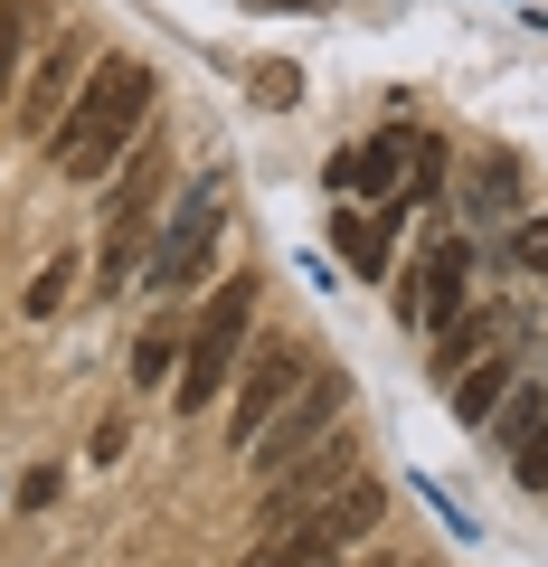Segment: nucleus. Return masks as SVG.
Returning a JSON list of instances; mask_svg holds the SVG:
<instances>
[{
	"instance_id": "1",
	"label": "nucleus",
	"mask_w": 548,
	"mask_h": 567,
	"mask_svg": "<svg viewBox=\"0 0 548 567\" xmlns=\"http://www.w3.org/2000/svg\"><path fill=\"white\" fill-rule=\"evenodd\" d=\"M152 95H162V76H152L143 58H104L95 76H85V95L58 114L48 162H58L66 181H104V171H123V162H133V142H143V123H152Z\"/></svg>"
},
{
	"instance_id": "2",
	"label": "nucleus",
	"mask_w": 548,
	"mask_h": 567,
	"mask_svg": "<svg viewBox=\"0 0 548 567\" xmlns=\"http://www.w3.org/2000/svg\"><path fill=\"white\" fill-rule=\"evenodd\" d=\"M256 275H227L218 293L199 303V322H189V360H180V406H218L227 388H237L246 369V331H256Z\"/></svg>"
},
{
	"instance_id": "3",
	"label": "nucleus",
	"mask_w": 548,
	"mask_h": 567,
	"mask_svg": "<svg viewBox=\"0 0 548 567\" xmlns=\"http://www.w3.org/2000/svg\"><path fill=\"white\" fill-rule=\"evenodd\" d=\"M218 237H227V171H199V181L180 189V208L162 218V237H152V265H143V284L162 293V303H180L189 284L208 275Z\"/></svg>"
},
{
	"instance_id": "4",
	"label": "nucleus",
	"mask_w": 548,
	"mask_h": 567,
	"mask_svg": "<svg viewBox=\"0 0 548 567\" xmlns=\"http://www.w3.org/2000/svg\"><path fill=\"white\" fill-rule=\"evenodd\" d=\"M473 275H483V246H473V227H445V237H435L426 256L397 275V322L445 341V331L473 312Z\"/></svg>"
},
{
	"instance_id": "5",
	"label": "nucleus",
	"mask_w": 548,
	"mask_h": 567,
	"mask_svg": "<svg viewBox=\"0 0 548 567\" xmlns=\"http://www.w3.org/2000/svg\"><path fill=\"white\" fill-rule=\"evenodd\" d=\"M341 416H350V379H341V369H312V379H303V398H293L285 416H275V425L256 435V445H246L256 483H275L285 464H303V454L322 445V435H341Z\"/></svg>"
},
{
	"instance_id": "6",
	"label": "nucleus",
	"mask_w": 548,
	"mask_h": 567,
	"mask_svg": "<svg viewBox=\"0 0 548 567\" xmlns=\"http://www.w3.org/2000/svg\"><path fill=\"white\" fill-rule=\"evenodd\" d=\"M303 379H312V350H303V341H265L256 360L237 369V388H227V445L246 454L265 425H275L293 398H303Z\"/></svg>"
},
{
	"instance_id": "7",
	"label": "nucleus",
	"mask_w": 548,
	"mask_h": 567,
	"mask_svg": "<svg viewBox=\"0 0 548 567\" xmlns=\"http://www.w3.org/2000/svg\"><path fill=\"white\" fill-rule=\"evenodd\" d=\"M341 483H360V435H350V425H341V435H322V445H312L303 464H285L275 483H265V511H256V529H293L303 511H322Z\"/></svg>"
},
{
	"instance_id": "8",
	"label": "nucleus",
	"mask_w": 548,
	"mask_h": 567,
	"mask_svg": "<svg viewBox=\"0 0 548 567\" xmlns=\"http://www.w3.org/2000/svg\"><path fill=\"white\" fill-rule=\"evenodd\" d=\"M95 66H104V48L85 39V29H58V39H48L39 58H29V85H20V123H29V133H58V114L85 95V76H95Z\"/></svg>"
},
{
	"instance_id": "9",
	"label": "nucleus",
	"mask_w": 548,
	"mask_h": 567,
	"mask_svg": "<svg viewBox=\"0 0 548 567\" xmlns=\"http://www.w3.org/2000/svg\"><path fill=\"white\" fill-rule=\"evenodd\" d=\"M464 227L483 237V227H520L529 218V162L520 152H473V171H464Z\"/></svg>"
},
{
	"instance_id": "10",
	"label": "nucleus",
	"mask_w": 548,
	"mask_h": 567,
	"mask_svg": "<svg viewBox=\"0 0 548 567\" xmlns=\"http://www.w3.org/2000/svg\"><path fill=\"white\" fill-rule=\"evenodd\" d=\"M397 218H406V208H379V199H369V208H331V246H341V256L360 265L369 284H387V246H397Z\"/></svg>"
},
{
	"instance_id": "11",
	"label": "nucleus",
	"mask_w": 548,
	"mask_h": 567,
	"mask_svg": "<svg viewBox=\"0 0 548 567\" xmlns=\"http://www.w3.org/2000/svg\"><path fill=\"white\" fill-rule=\"evenodd\" d=\"M416 142H426L416 123H387L379 142H360V189H369L379 208H397V199H406V171H416Z\"/></svg>"
},
{
	"instance_id": "12",
	"label": "nucleus",
	"mask_w": 548,
	"mask_h": 567,
	"mask_svg": "<svg viewBox=\"0 0 548 567\" xmlns=\"http://www.w3.org/2000/svg\"><path fill=\"white\" fill-rule=\"evenodd\" d=\"M341 558H350V548L331 539L322 520H293V529H265V539H256V558H246V567H341Z\"/></svg>"
},
{
	"instance_id": "13",
	"label": "nucleus",
	"mask_w": 548,
	"mask_h": 567,
	"mask_svg": "<svg viewBox=\"0 0 548 567\" xmlns=\"http://www.w3.org/2000/svg\"><path fill=\"white\" fill-rule=\"evenodd\" d=\"M510 388H520V369H510V360H473L464 379H445V398H454V416H464V435H483L492 406H502Z\"/></svg>"
},
{
	"instance_id": "14",
	"label": "nucleus",
	"mask_w": 548,
	"mask_h": 567,
	"mask_svg": "<svg viewBox=\"0 0 548 567\" xmlns=\"http://www.w3.org/2000/svg\"><path fill=\"white\" fill-rule=\"evenodd\" d=\"M170 360H189V322H180V303H162V322H143V341H133V388H162Z\"/></svg>"
},
{
	"instance_id": "15",
	"label": "nucleus",
	"mask_w": 548,
	"mask_h": 567,
	"mask_svg": "<svg viewBox=\"0 0 548 567\" xmlns=\"http://www.w3.org/2000/svg\"><path fill=\"white\" fill-rule=\"evenodd\" d=\"M539 425H548V388H539V379H520L502 406H492V425H483V435H492L502 454H520L529 435H539Z\"/></svg>"
},
{
	"instance_id": "16",
	"label": "nucleus",
	"mask_w": 548,
	"mask_h": 567,
	"mask_svg": "<svg viewBox=\"0 0 548 567\" xmlns=\"http://www.w3.org/2000/svg\"><path fill=\"white\" fill-rule=\"evenodd\" d=\"M29 39H39V0H0V95H20Z\"/></svg>"
},
{
	"instance_id": "17",
	"label": "nucleus",
	"mask_w": 548,
	"mask_h": 567,
	"mask_svg": "<svg viewBox=\"0 0 548 567\" xmlns=\"http://www.w3.org/2000/svg\"><path fill=\"white\" fill-rule=\"evenodd\" d=\"M246 95H256L265 114H285V104H303V66H285V58H265L256 76H246Z\"/></svg>"
},
{
	"instance_id": "18",
	"label": "nucleus",
	"mask_w": 548,
	"mask_h": 567,
	"mask_svg": "<svg viewBox=\"0 0 548 567\" xmlns=\"http://www.w3.org/2000/svg\"><path fill=\"white\" fill-rule=\"evenodd\" d=\"M435 189H445V142L426 133V142H416V171H406V199H397V208H426Z\"/></svg>"
},
{
	"instance_id": "19",
	"label": "nucleus",
	"mask_w": 548,
	"mask_h": 567,
	"mask_svg": "<svg viewBox=\"0 0 548 567\" xmlns=\"http://www.w3.org/2000/svg\"><path fill=\"white\" fill-rule=\"evenodd\" d=\"M510 265L548 284V218H520V227H510Z\"/></svg>"
},
{
	"instance_id": "20",
	"label": "nucleus",
	"mask_w": 548,
	"mask_h": 567,
	"mask_svg": "<svg viewBox=\"0 0 548 567\" xmlns=\"http://www.w3.org/2000/svg\"><path fill=\"white\" fill-rule=\"evenodd\" d=\"M510 473H520V492H539V502H548V425L529 435L520 454H510Z\"/></svg>"
},
{
	"instance_id": "21",
	"label": "nucleus",
	"mask_w": 548,
	"mask_h": 567,
	"mask_svg": "<svg viewBox=\"0 0 548 567\" xmlns=\"http://www.w3.org/2000/svg\"><path fill=\"white\" fill-rule=\"evenodd\" d=\"M66 284H76V265H48V275H39V284H29V312H39V322H48V312H58V303H66Z\"/></svg>"
},
{
	"instance_id": "22",
	"label": "nucleus",
	"mask_w": 548,
	"mask_h": 567,
	"mask_svg": "<svg viewBox=\"0 0 548 567\" xmlns=\"http://www.w3.org/2000/svg\"><path fill=\"white\" fill-rule=\"evenodd\" d=\"M341 567H397V558H341Z\"/></svg>"
}]
</instances>
